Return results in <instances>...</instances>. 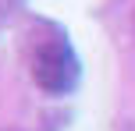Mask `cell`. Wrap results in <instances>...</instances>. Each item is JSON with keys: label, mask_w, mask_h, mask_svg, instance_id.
Returning a JSON list of instances; mask_svg holds the SVG:
<instances>
[{"label": "cell", "mask_w": 135, "mask_h": 131, "mask_svg": "<svg viewBox=\"0 0 135 131\" xmlns=\"http://www.w3.org/2000/svg\"><path fill=\"white\" fill-rule=\"evenodd\" d=\"M32 78L43 92H54V96H64V92H71L78 85V57H75L68 35L54 32L50 39H43L36 46Z\"/></svg>", "instance_id": "6da1fadb"}]
</instances>
